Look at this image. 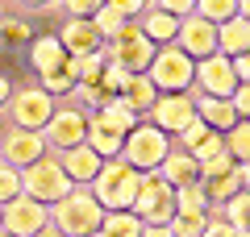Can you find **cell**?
Wrapping results in <instances>:
<instances>
[{
	"label": "cell",
	"instance_id": "cell-1",
	"mask_svg": "<svg viewBox=\"0 0 250 237\" xmlns=\"http://www.w3.org/2000/svg\"><path fill=\"white\" fill-rule=\"evenodd\" d=\"M46 220H50V229L62 233V237H92V233H100L104 208L92 200L88 187H71V196H62L59 204L46 208Z\"/></svg>",
	"mask_w": 250,
	"mask_h": 237
},
{
	"label": "cell",
	"instance_id": "cell-2",
	"mask_svg": "<svg viewBox=\"0 0 250 237\" xmlns=\"http://www.w3.org/2000/svg\"><path fill=\"white\" fill-rule=\"evenodd\" d=\"M138 183H142L138 171H129L121 158H108V162H100V171L88 183V192L104 212H129V204L138 196Z\"/></svg>",
	"mask_w": 250,
	"mask_h": 237
},
{
	"label": "cell",
	"instance_id": "cell-3",
	"mask_svg": "<svg viewBox=\"0 0 250 237\" xmlns=\"http://www.w3.org/2000/svg\"><path fill=\"white\" fill-rule=\"evenodd\" d=\"M167 150H171V138H163L154 125L138 121L134 129L125 133V141H121V162L129 171H138V175H150V171L163 167Z\"/></svg>",
	"mask_w": 250,
	"mask_h": 237
},
{
	"label": "cell",
	"instance_id": "cell-4",
	"mask_svg": "<svg viewBox=\"0 0 250 237\" xmlns=\"http://www.w3.org/2000/svg\"><path fill=\"white\" fill-rule=\"evenodd\" d=\"M192 67H196V62L188 59L184 50L159 46L154 59H150V67H146V79L154 83L159 96H188V88H192Z\"/></svg>",
	"mask_w": 250,
	"mask_h": 237
},
{
	"label": "cell",
	"instance_id": "cell-5",
	"mask_svg": "<svg viewBox=\"0 0 250 237\" xmlns=\"http://www.w3.org/2000/svg\"><path fill=\"white\" fill-rule=\"evenodd\" d=\"M129 212L142 220V229L171 225V217H175V192H171V187L159 179V171L142 175V183H138V196H134V204H129Z\"/></svg>",
	"mask_w": 250,
	"mask_h": 237
},
{
	"label": "cell",
	"instance_id": "cell-6",
	"mask_svg": "<svg viewBox=\"0 0 250 237\" xmlns=\"http://www.w3.org/2000/svg\"><path fill=\"white\" fill-rule=\"evenodd\" d=\"M21 196H29L34 204H42V208H50V204H59L62 196H71V179L59 171V162H54V154H46L42 162H34V167L21 171Z\"/></svg>",
	"mask_w": 250,
	"mask_h": 237
},
{
	"label": "cell",
	"instance_id": "cell-7",
	"mask_svg": "<svg viewBox=\"0 0 250 237\" xmlns=\"http://www.w3.org/2000/svg\"><path fill=\"white\" fill-rule=\"evenodd\" d=\"M4 108H9V125H13V129H21V133H42L59 104H54L42 88H17Z\"/></svg>",
	"mask_w": 250,
	"mask_h": 237
},
{
	"label": "cell",
	"instance_id": "cell-8",
	"mask_svg": "<svg viewBox=\"0 0 250 237\" xmlns=\"http://www.w3.org/2000/svg\"><path fill=\"white\" fill-rule=\"evenodd\" d=\"M83 133H88V117L80 108H54V117L42 129V146L46 154H62V150L83 146Z\"/></svg>",
	"mask_w": 250,
	"mask_h": 237
},
{
	"label": "cell",
	"instance_id": "cell-9",
	"mask_svg": "<svg viewBox=\"0 0 250 237\" xmlns=\"http://www.w3.org/2000/svg\"><path fill=\"white\" fill-rule=\"evenodd\" d=\"M146 125H154V129L163 133V138L175 141L179 133L188 129V125L196 121V108H192V96H159L150 104V113L142 117Z\"/></svg>",
	"mask_w": 250,
	"mask_h": 237
},
{
	"label": "cell",
	"instance_id": "cell-10",
	"mask_svg": "<svg viewBox=\"0 0 250 237\" xmlns=\"http://www.w3.org/2000/svg\"><path fill=\"white\" fill-rule=\"evenodd\" d=\"M46 225H50L46 220V208L34 204L29 196H17V200H9L0 208V233H9V237H34Z\"/></svg>",
	"mask_w": 250,
	"mask_h": 237
},
{
	"label": "cell",
	"instance_id": "cell-11",
	"mask_svg": "<svg viewBox=\"0 0 250 237\" xmlns=\"http://www.w3.org/2000/svg\"><path fill=\"white\" fill-rule=\"evenodd\" d=\"M192 83L200 88L196 96H208V100H229L233 88H238V79H233V71H229V59H221V54L196 62V67H192Z\"/></svg>",
	"mask_w": 250,
	"mask_h": 237
},
{
	"label": "cell",
	"instance_id": "cell-12",
	"mask_svg": "<svg viewBox=\"0 0 250 237\" xmlns=\"http://www.w3.org/2000/svg\"><path fill=\"white\" fill-rule=\"evenodd\" d=\"M171 46H175V50H184L192 62H205V59H213V54H217V29L192 13V17L179 21L175 42H171Z\"/></svg>",
	"mask_w": 250,
	"mask_h": 237
},
{
	"label": "cell",
	"instance_id": "cell-13",
	"mask_svg": "<svg viewBox=\"0 0 250 237\" xmlns=\"http://www.w3.org/2000/svg\"><path fill=\"white\" fill-rule=\"evenodd\" d=\"M46 158V146H42V133H21V129H9L0 138V162L13 171H25L34 162Z\"/></svg>",
	"mask_w": 250,
	"mask_h": 237
},
{
	"label": "cell",
	"instance_id": "cell-14",
	"mask_svg": "<svg viewBox=\"0 0 250 237\" xmlns=\"http://www.w3.org/2000/svg\"><path fill=\"white\" fill-rule=\"evenodd\" d=\"M59 46H62V54H67V59H88V54H100V34L96 29H92V21H62V29L59 34Z\"/></svg>",
	"mask_w": 250,
	"mask_h": 237
},
{
	"label": "cell",
	"instance_id": "cell-15",
	"mask_svg": "<svg viewBox=\"0 0 250 237\" xmlns=\"http://www.w3.org/2000/svg\"><path fill=\"white\" fill-rule=\"evenodd\" d=\"M54 162H59V171H62V175L71 179V187H88L92 179H96V171H100V158L92 154L88 146L62 150V154H54Z\"/></svg>",
	"mask_w": 250,
	"mask_h": 237
},
{
	"label": "cell",
	"instance_id": "cell-16",
	"mask_svg": "<svg viewBox=\"0 0 250 237\" xmlns=\"http://www.w3.org/2000/svg\"><path fill=\"white\" fill-rule=\"evenodd\" d=\"M192 108H196V121L205 125L208 133H229L238 125V113L229 108V100H208V96H192Z\"/></svg>",
	"mask_w": 250,
	"mask_h": 237
},
{
	"label": "cell",
	"instance_id": "cell-17",
	"mask_svg": "<svg viewBox=\"0 0 250 237\" xmlns=\"http://www.w3.org/2000/svg\"><path fill=\"white\" fill-rule=\"evenodd\" d=\"M159 179L175 192V187H188V183H200V171H196V158L184 154V150L171 146L167 158H163V167H159Z\"/></svg>",
	"mask_w": 250,
	"mask_h": 237
},
{
	"label": "cell",
	"instance_id": "cell-18",
	"mask_svg": "<svg viewBox=\"0 0 250 237\" xmlns=\"http://www.w3.org/2000/svg\"><path fill=\"white\" fill-rule=\"evenodd\" d=\"M246 50H250V21H246V13H238L233 21L217 25V54L221 59H238Z\"/></svg>",
	"mask_w": 250,
	"mask_h": 237
},
{
	"label": "cell",
	"instance_id": "cell-19",
	"mask_svg": "<svg viewBox=\"0 0 250 237\" xmlns=\"http://www.w3.org/2000/svg\"><path fill=\"white\" fill-rule=\"evenodd\" d=\"M117 100H121V104L129 108V113L146 117V113H150V104L159 100V92H154V83H150L146 75H129V83L121 88V96H117Z\"/></svg>",
	"mask_w": 250,
	"mask_h": 237
},
{
	"label": "cell",
	"instance_id": "cell-20",
	"mask_svg": "<svg viewBox=\"0 0 250 237\" xmlns=\"http://www.w3.org/2000/svg\"><path fill=\"white\" fill-rule=\"evenodd\" d=\"M29 62H34V71H38V75H54V71H62L67 54H62L59 38H38V42L29 46Z\"/></svg>",
	"mask_w": 250,
	"mask_h": 237
},
{
	"label": "cell",
	"instance_id": "cell-21",
	"mask_svg": "<svg viewBox=\"0 0 250 237\" xmlns=\"http://www.w3.org/2000/svg\"><path fill=\"white\" fill-rule=\"evenodd\" d=\"M200 187H205L208 208H221L225 200H233L238 192H246V167H233L225 179H217V183H200Z\"/></svg>",
	"mask_w": 250,
	"mask_h": 237
},
{
	"label": "cell",
	"instance_id": "cell-22",
	"mask_svg": "<svg viewBox=\"0 0 250 237\" xmlns=\"http://www.w3.org/2000/svg\"><path fill=\"white\" fill-rule=\"evenodd\" d=\"M192 13L217 29V25H225V21H233L238 13H246V4H238V0H200V4H192Z\"/></svg>",
	"mask_w": 250,
	"mask_h": 237
},
{
	"label": "cell",
	"instance_id": "cell-23",
	"mask_svg": "<svg viewBox=\"0 0 250 237\" xmlns=\"http://www.w3.org/2000/svg\"><path fill=\"white\" fill-rule=\"evenodd\" d=\"M96 121L104 125V129H113V133H121V138H125V133H129L138 121H142V117H138V113H129V108L121 104V100H108V104L96 113Z\"/></svg>",
	"mask_w": 250,
	"mask_h": 237
},
{
	"label": "cell",
	"instance_id": "cell-24",
	"mask_svg": "<svg viewBox=\"0 0 250 237\" xmlns=\"http://www.w3.org/2000/svg\"><path fill=\"white\" fill-rule=\"evenodd\" d=\"M100 237H142V220L134 212H104Z\"/></svg>",
	"mask_w": 250,
	"mask_h": 237
},
{
	"label": "cell",
	"instance_id": "cell-25",
	"mask_svg": "<svg viewBox=\"0 0 250 237\" xmlns=\"http://www.w3.org/2000/svg\"><path fill=\"white\" fill-rule=\"evenodd\" d=\"M221 146H225V154H229L238 167H246V158H250V125L238 121L229 133H221Z\"/></svg>",
	"mask_w": 250,
	"mask_h": 237
},
{
	"label": "cell",
	"instance_id": "cell-26",
	"mask_svg": "<svg viewBox=\"0 0 250 237\" xmlns=\"http://www.w3.org/2000/svg\"><path fill=\"white\" fill-rule=\"evenodd\" d=\"M205 225H208V212H175L167 229H171V237H200Z\"/></svg>",
	"mask_w": 250,
	"mask_h": 237
},
{
	"label": "cell",
	"instance_id": "cell-27",
	"mask_svg": "<svg viewBox=\"0 0 250 237\" xmlns=\"http://www.w3.org/2000/svg\"><path fill=\"white\" fill-rule=\"evenodd\" d=\"M175 212H208V200H205V187H200V183H188V187H175Z\"/></svg>",
	"mask_w": 250,
	"mask_h": 237
},
{
	"label": "cell",
	"instance_id": "cell-28",
	"mask_svg": "<svg viewBox=\"0 0 250 237\" xmlns=\"http://www.w3.org/2000/svg\"><path fill=\"white\" fill-rule=\"evenodd\" d=\"M38 88H42L50 100H59V96H71V92H75V79L67 75V71H54V75H42Z\"/></svg>",
	"mask_w": 250,
	"mask_h": 237
},
{
	"label": "cell",
	"instance_id": "cell-29",
	"mask_svg": "<svg viewBox=\"0 0 250 237\" xmlns=\"http://www.w3.org/2000/svg\"><path fill=\"white\" fill-rule=\"evenodd\" d=\"M71 96H75V100H80V104H83V108H92V113H100V108H104V104H108V100H113V96H108V92H104V88H100V83H83V88H75V92H71Z\"/></svg>",
	"mask_w": 250,
	"mask_h": 237
},
{
	"label": "cell",
	"instance_id": "cell-30",
	"mask_svg": "<svg viewBox=\"0 0 250 237\" xmlns=\"http://www.w3.org/2000/svg\"><path fill=\"white\" fill-rule=\"evenodd\" d=\"M17 196H21V171H13V167L0 162V208L9 200H17Z\"/></svg>",
	"mask_w": 250,
	"mask_h": 237
},
{
	"label": "cell",
	"instance_id": "cell-31",
	"mask_svg": "<svg viewBox=\"0 0 250 237\" xmlns=\"http://www.w3.org/2000/svg\"><path fill=\"white\" fill-rule=\"evenodd\" d=\"M0 38H4V42H29V21L0 17Z\"/></svg>",
	"mask_w": 250,
	"mask_h": 237
},
{
	"label": "cell",
	"instance_id": "cell-32",
	"mask_svg": "<svg viewBox=\"0 0 250 237\" xmlns=\"http://www.w3.org/2000/svg\"><path fill=\"white\" fill-rule=\"evenodd\" d=\"M217 154H225V146H221V133H208V138L200 141L196 150H192V158H196V167H200V162H208V158H217Z\"/></svg>",
	"mask_w": 250,
	"mask_h": 237
},
{
	"label": "cell",
	"instance_id": "cell-33",
	"mask_svg": "<svg viewBox=\"0 0 250 237\" xmlns=\"http://www.w3.org/2000/svg\"><path fill=\"white\" fill-rule=\"evenodd\" d=\"M229 108L238 113V121H246V113H250V88H246V83H238V88H233V96H229Z\"/></svg>",
	"mask_w": 250,
	"mask_h": 237
},
{
	"label": "cell",
	"instance_id": "cell-34",
	"mask_svg": "<svg viewBox=\"0 0 250 237\" xmlns=\"http://www.w3.org/2000/svg\"><path fill=\"white\" fill-rule=\"evenodd\" d=\"M200 237H233V229L225 225L221 217H208V225H205V233H200Z\"/></svg>",
	"mask_w": 250,
	"mask_h": 237
},
{
	"label": "cell",
	"instance_id": "cell-35",
	"mask_svg": "<svg viewBox=\"0 0 250 237\" xmlns=\"http://www.w3.org/2000/svg\"><path fill=\"white\" fill-rule=\"evenodd\" d=\"M9 96H13V83H9V79H4V75H0V108L9 104Z\"/></svg>",
	"mask_w": 250,
	"mask_h": 237
},
{
	"label": "cell",
	"instance_id": "cell-36",
	"mask_svg": "<svg viewBox=\"0 0 250 237\" xmlns=\"http://www.w3.org/2000/svg\"><path fill=\"white\" fill-rule=\"evenodd\" d=\"M142 237H171L167 225H154V229H142Z\"/></svg>",
	"mask_w": 250,
	"mask_h": 237
},
{
	"label": "cell",
	"instance_id": "cell-37",
	"mask_svg": "<svg viewBox=\"0 0 250 237\" xmlns=\"http://www.w3.org/2000/svg\"><path fill=\"white\" fill-rule=\"evenodd\" d=\"M34 237H62V233H54V229H50V225H46V229H42V233H34Z\"/></svg>",
	"mask_w": 250,
	"mask_h": 237
},
{
	"label": "cell",
	"instance_id": "cell-38",
	"mask_svg": "<svg viewBox=\"0 0 250 237\" xmlns=\"http://www.w3.org/2000/svg\"><path fill=\"white\" fill-rule=\"evenodd\" d=\"M233 237H246V233H233Z\"/></svg>",
	"mask_w": 250,
	"mask_h": 237
},
{
	"label": "cell",
	"instance_id": "cell-39",
	"mask_svg": "<svg viewBox=\"0 0 250 237\" xmlns=\"http://www.w3.org/2000/svg\"><path fill=\"white\" fill-rule=\"evenodd\" d=\"M0 237H9V233H0Z\"/></svg>",
	"mask_w": 250,
	"mask_h": 237
},
{
	"label": "cell",
	"instance_id": "cell-40",
	"mask_svg": "<svg viewBox=\"0 0 250 237\" xmlns=\"http://www.w3.org/2000/svg\"><path fill=\"white\" fill-rule=\"evenodd\" d=\"M92 237H100V233H92Z\"/></svg>",
	"mask_w": 250,
	"mask_h": 237
}]
</instances>
